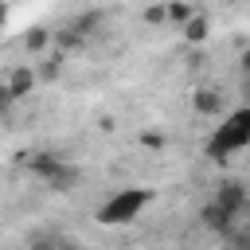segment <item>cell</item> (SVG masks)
Returning <instances> with one entry per match:
<instances>
[{
  "mask_svg": "<svg viewBox=\"0 0 250 250\" xmlns=\"http://www.w3.org/2000/svg\"><path fill=\"white\" fill-rule=\"evenodd\" d=\"M238 148H250V105H238L234 113H227L223 125L207 141V156L215 164H227L230 152H238Z\"/></svg>",
  "mask_w": 250,
  "mask_h": 250,
  "instance_id": "6da1fadb",
  "label": "cell"
},
{
  "mask_svg": "<svg viewBox=\"0 0 250 250\" xmlns=\"http://www.w3.org/2000/svg\"><path fill=\"white\" fill-rule=\"evenodd\" d=\"M152 199H156V191H148V188H121V191H113V195L94 211V219H98V227H125V223H133Z\"/></svg>",
  "mask_w": 250,
  "mask_h": 250,
  "instance_id": "7a4b0ae2",
  "label": "cell"
},
{
  "mask_svg": "<svg viewBox=\"0 0 250 250\" xmlns=\"http://www.w3.org/2000/svg\"><path fill=\"white\" fill-rule=\"evenodd\" d=\"M211 199H215L223 211H230L234 219L250 207V191H246V184H242V180H223V184L215 188V195H211Z\"/></svg>",
  "mask_w": 250,
  "mask_h": 250,
  "instance_id": "3957f363",
  "label": "cell"
},
{
  "mask_svg": "<svg viewBox=\"0 0 250 250\" xmlns=\"http://www.w3.org/2000/svg\"><path fill=\"white\" fill-rule=\"evenodd\" d=\"M199 223H203L211 234H219V238H227V234L234 230V215H230V211H223L215 199H211V203H203V211H199Z\"/></svg>",
  "mask_w": 250,
  "mask_h": 250,
  "instance_id": "277c9868",
  "label": "cell"
},
{
  "mask_svg": "<svg viewBox=\"0 0 250 250\" xmlns=\"http://www.w3.org/2000/svg\"><path fill=\"white\" fill-rule=\"evenodd\" d=\"M35 82H39V74H35V66H27V62H20V66H12V74H8V90H12V98H16V102H23V98H31V90H35Z\"/></svg>",
  "mask_w": 250,
  "mask_h": 250,
  "instance_id": "5b68a950",
  "label": "cell"
},
{
  "mask_svg": "<svg viewBox=\"0 0 250 250\" xmlns=\"http://www.w3.org/2000/svg\"><path fill=\"white\" fill-rule=\"evenodd\" d=\"M59 168H62V156L59 152H31L27 156V172L39 176V180H51Z\"/></svg>",
  "mask_w": 250,
  "mask_h": 250,
  "instance_id": "8992f818",
  "label": "cell"
},
{
  "mask_svg": "<svg viewBox=\"0 0 250 250\" xmlns=\"http://www.w3.org/2000/svg\"><path fill=\"white\" fill-rule=\"evenodd\" d=\"M191 105H195V113L215 117V113L223 109V94H219V90H211V86H199V90L191 94Z\"/></svg>",
  "mask_w": 250,
  "mask_h": 250,
  "instance_id": "52a82bcc",
  "label": "cell"
},
{
  "mask_svg": "<svg viewBox=\"0 0 250 250\" xmlns=\"http://www.w3.org/2000/svg\"><path fill=\"white\" fill-rule=\"evenodd\" d=\"M180 35H184L188 43H203V39L211 35V20H207L203 12H195V16H191V20H188V23L180 27Z\"/></svg>",
  "mask_w": 250,
  "mask_h": 250,
  "instance_id": "ba28073f",
  "label": "cell"
},
{
  "mask_svg": "<svg viewBox=\"0 0 250 250\" xmlns=\"http://www.w3.org/2000/svg\"><path fill=\"white\" fill-rule=\"evenodd\" d=\"M43 184H47V188H51V191H70V188H74V184H78V168H74V164H66V160H62V168H59V172H55V176H51V180H43Z\"/></svg>",
  "mask_w": 250,
  "mask_h": 250,
  "instance_id": "9c48e42d",
  "label": "cell"
},
{
  "mask_svg": "<svg viewBox=\"0 0 250 250\" xmlns=\"http://www.w3.org/2000/svg\"><path fill=\"white\" fill-rule=\"evenodd\" d=\"M102 20H105L102 12H86V16H78V20L70 23V35H74V39L82 43V39H86L90 31H98V27H102Z\"/></svg>",
  "mask_w": 250,
  "mask_h": 250,
  "instance_id": "30bf717a",
  "label": "cell"
},
{
  "mask_svg": "<svg viewBox=\"0 0 250 250\" xmlns=\"http://www.w3.org/2000/svg\"><path fill=\"white\" fill-rule=\"evenodd\" d=\"M164 8H168V23H176V27H184V23H188V20L195 16L191 0H168Z\"/></svg>",
  "mask_w": 250,
  "mask_h": 250,
  "instance_id": "8fae6325",
  "label": "cell"
},
{
  "mask_svg": "<svg viewBox=\"0 0 250 250\" xmlns=\"http://www.w3.org/2000/svg\"><path fill=\"white\" fill-rule=\"evenodd\" d=\"M47 43H51V31H47V27H31V31L23 35V47H27L31 55H39V51H47Z\"/></svg>",
  "mask_w": 250,
  "mask_h": 250,
  "instance_id": "7c38bea8",
  "label": "cell"
},
{
  "mask_svg": "<svg viewBox=\"0 0 250 250\" xmlns=\"http://www.w3.org/2000/svg\"><path fill=\"white\" fill-rule=\"evenodd\" d=\"M141 20H145L148 27H160V23H168V8H164V0H156V4H148Z\"/></svg>",
  "mask_w": 250,
  "mask_h": 250,
  "instance_id": "4fadbf2b",
  "label": "cell"
},
{
  "mask_svg": "<svg viewBox=\"0 0 250 250\" xmlns=\"http://www.w3.org/2000/svg\"><path fill=\"white\" fill-rule=\"evenodd\" d=\"M59 246H62V238H55V234H35L27 242V250H59Z\"/></svg>",
  "mask_w": 250,
  "mask_h": 250,
  "instance_id": "5bb4252c",
  "label": "cell"
},
{
  "mask_svg": "<svg viewBox=\"0 0 250 250\" xmlns=\"http://www.w3.org/2000/svg\"><path fill=\"white\" fill-rule=\"evenodd\" d=\"M59 62H62V55H59V59H43V66H35V74H39V78H47V82H51V78H59Z\"/></svg>",
  "mask_w": 250,
  "mask_h": 250,
  "instance_id": "9a60e30c",
  "label": "cell"
},
{
  "mask_svg": "<svg viewBox=\"0 0 250 250\" xmlns=\"http://www.w3.org/2000/svg\"><path fill=\"white\" fill-rule=\"evenodd\" d=\"M141 145L160 152V148H164V133H156V129H145V133H141Z\"/></svg>",
  "mask_w": 250,
  "mask_h": 250,
  "instance_id": "2e32d148",
  "label": "cell"
},
{
  "mask_svg": "<svg viewBox=\"0 0 250 250\" xmlns=\"http://www.w3.org/2000/svg\"><path fill=\"white\" fill-rule=\"evenodd\" d=\"M16 105V98H12V90H8V82H0V113H8Z\"/></svg>",
  "mask_w": 250,
  "mask_h": 250,
  "instance_id": "e0dca14e",
  "label": "cell"
},
{
  "mask_svg": "<svg viewBox=\"0 0 250 250\" xmlns=\"http://www.w3.org/2000/svg\"><path fill=\"white\" fill-rule=\"evenodd\" d=\"M227 242H230L234 250H250V234H242V238H234V234H227Z\"/></svg>",
  "mask_w": 250,
  "mask_h": 250,
  "instance_id": "ac0fdd59",
  "label": "cell"
},
{
  "mask_svg": "<svg viewBox=\"0 0 250 250\" xmlns=\"http://www.w3.org/2000/svg\"><path fill=\"white\" fill-rule=\"evenodd\" d=\"M238 66H242V74H250V47L242 51V59H238Z\"/></svg>",
  "mask_w": 250,
  "mask_h": 250,
  "instance_id": "d6986e66",
  "label": "cell"
},
{
  "mask_svg": "<svg viewBox=\"0 0 250 250\" xmlns=\"http://www.w3.org/2000/svg\"><path fill=\"white\" fill-rule=\"evenodd\" d=\"M242 98H246V105H250V74H242Z\"/></svg>",
  "mask_w": 250,
  "mask_h": 250,
  "instance_id": "ffe728a7",
  "label": "cell"
},
{
  "mask_svg": "<svg viewBox=\"0 0 250 250\" xmlns=\"http://www.w3.org/2000/svg\"><path fill=\"white\" fill-rule=\"evenodd\" d=\"M4 23H8V8L0 4V31H4Z\"/></svg>",
  "mask_w": 250,
  "mask_h": 250,
  "instance_id": "44dd1931",
  "label": "cell"
}]
</instances>
